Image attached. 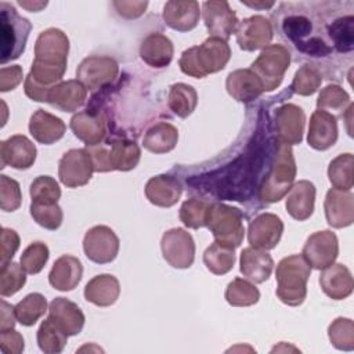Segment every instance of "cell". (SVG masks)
Segmentation results:
<instances>
[{
  "label": "cell",
  "instance_id": "cell-28",
  "mask_svg": "<svg viewBox=\"0 0 354 354\" xmlns=\"http://www.w3.org/2000/svg\"><path fill=\"white\" fill-rule=\"evenodd\" d=\"M65 130L66 126L62 119L44 109H37L30 116L29 133L40 144L50 145L57 142L64 137Z\"/></svg>",
  "mask_w": 354,
  "mask_h": 354
},
{
  "label": "cell",
  "instance_id": "cell-8",
  "mask_svg": "<svg viewBox=\"0 0 354 354\" xmlns=\"http://www.w3.org/2000/svg\"><path fill=\"white\" fill-rule=\"evenodd\" d=\"M290 65V53L282 44H268L261 50L250 69L261 80L264 91L275 90Z\"/></svg>",
  "mask_w": 354,
  "mask_h": 354
},
{
  "label": "cell",
  "instance_id": "cell-15",
  "mask_svg": "<svg viewBox=\"0 0 354 354\" xmlns=\"http://www.w3.org/2000/svg\"><path fill=\"white\" fill-rule=\"evenodd\" d=\"M306 124L304 111L295 104H283L274 113V130L279 142L300 144Z\"/></svg>",
  "mask_w": 354,
  "mask_h": 354
},
{
  "label": "cell",
  "instance_id": "cell-56",
  "mask_svg": "<svg viewBox=\"0 0 354 354\" xmlns=\"http://www.w3.org/2000/svg\"><path fill=\"white\" fill-rule=\"evenodd\" d=\"M115 8L118 10V14L127 18H138L144 14L148 3L147 1H115Z\"/></svg>",
  "mask_w": 354,
  "mask_h": 354
},
{
  "label": "cell",
  "instance_id": "cell-13",
  "mask_svg": "<svg viewBox=\"0 0 354 354\" xmlns=\"http://www.w3.org/2000/svg\"><path fill=\"white\" fill-rule=\"evenodd\" d=\"M339 254V242L330 230L317 231L310 235L303 246L301 256L315 270H324L335 263Z\"/></svg>",
  "mask_w": 354,
  "mask_h": 354
},
{
  "label": "cell",
  "instance_id": "cell-53",
  "mask_svg": "<svg viewBox=\"0 0 354 354\" xmlns=\"http://www.w3.org/2000/svg\"><path fill=\"white\" fill-rule=\"evenodd\" d=\"M0 348L6 354H19L24 351L22 335L12 329L0 330Z\"/></svg>",
  "mask_w": 354,
  "mask_h": 354
},
{
  "label": "cell",
  "instance_id": "cell-2",
  "mask_svg": "<svg viewBox=\"0 0 354 354\" xmlns=\"http://www.w3.org/2000/svg\"><path fill=\"white\" fill-rule=\"evenodd\" d=\"M231 57L228 43L218 37H209L201 46L183 51L178 65L183 73L202 79L225 68Z\"/></svg>",
  "mask_w": 354,
  "mask_h": 354
},
{
  "label": "cell",
  "instance_id": "cell-25",
  "mask_svg": "<svg viewBox=\"0 0 354 354\" xmlns=\"http://www.w3.org/2000/svg\"><path fill=\"white\" fill-rule=\"evenodd\" d=\"M319 285L324 293L333 300H343L353 293L354 282L350 270L340 263L324 268L319 275Z\"/></svg>",
  "mask_w": 354,
  "mask_h": 354
},
{
  "label": "cell",
  "instance_id": "cell-23",
  "mask_svg": "<svg viewBox=\"0 0 354 354\" xmlns=\"http://www.w3.org/2000/svg\"><path fill=\"white\" fill-rule=\"evenodd\" d=\"M165 24L178 32H188L192 30L201 17L199 3L189 0V1H180V0H170L165 4L162 12Z\"/></svg>",
  "mask_w": 354,
  "mask_h": 354
},
{
  "label": "cell",
  "instance_id": "cell-3",
  "mask_svg": "<svg viewBox=\"0 0 354 354\" xmlns=\"http://www.w3.org/2000/svg\"><path fill=\"white\" fill-rule=\"evenodd\" d=\"M311 267L301 254H290L283 257L275 271L277 296L288 306H300L307 296V281Z\"/></svg>",
  "mask_w": 354,
  "mask_h": 354
},
{
  "label": "cell",
  "instance_id": "cell-39",
  "mask_svg": "<svg viewBox=\"0 0 354 354\" xmlns=\"http://www.w3.org/2000/svg\"><path fill=\"white\" fill-rule=\"evenodd\" d=\"M68 335L50 318L44 319L37 329V344L43 353H61L66 344Z\"/></svg>",
  "mask_w": 354,
  "mask_h": 354
},
{
  "label": "cell",
  "instance_id": "cell-35",
  "mask_svg": "<svg viewBox=\"0 0 354 354\" xmlns=\"http://www.w3.org/2000/svg\"><path fill=\"white\" fill-rule=\"evenodd\" d=\"M167 105L170 111L178 118H188L198 105L196 90L185 83L171 84L167 94Z\"/></svg>",
  "mask_w": 354,
  "mask_h": 354
},
{
  "label": "cell",
  "instance_id": "cell-44",
  "mask_svg": "<svg viewBox=\"0 0 354 354\" xmlns=\"http://www.w3.org/2000/svg\"><path fill=\"white\" fill-rule=\"evenodd\" d=\"M321 83H322L321 72L314 65L304 64L296 71L290 88L299 95H311L319 88Z\"/></svg>",
  "mask_w": 354,
  "mask_h": 354
},
{
  "label": "cell",
  "instance_id": "cell-6",
  "mask_svg": "<svg viewBox=\"0 0 354 354\" xmlns=\"http://www.w3.org/2000/svg\"><path fill=\"white\" fill-rule=\"evenodd\" d=\"M32 24L21 17L17 10L6 3H0V37H1V57L4 65L11 59H17L25 50Z\"/></svg>",
  "mask_w": 354,
  "mask_h": 354
},
{
  "label": "cell",
  "instance_id": "cell-9",
  "mask_svg": "<svg viewBox=\"0 0 354 354\" xmlns=\"http://www.w3.org/2000/svg\"><path fill=\"white\" fill-rule=\"evenodd\" d=\"M119 72L118 62L106 55H91L84 58L77 69V80L88 90L97 91L112 83Z\"/></svg>",
  "mask_w": 354,
  "mask_h": 354
},
{
  "label": "cell",
  "instance_id": "cell-31",
  "mask_svg": "<svg viewBox=\"0 0 354 354\" xmlns=\"http://www.w3.org/2000/svg\"><path fill=\"white\" fill-rule=\"evenodd\" d=\"M315 185L308 180H300L292 185L286 196V210L297 221L307 220L314 212Z\"/></svg>",
  "mask_w": 354,
  "mask_h": 354
},
{
  "label": "cell",
  "instance_id": "cell-52",
  "mask_svg": "<svg viewBox=\"0 0 354 354\" xmlns=\"http://www.w3.org/2000/svg\"><path fill=\"white\" fill-rule=\"evenodd\" d=\"M0 243H1V250H0V266H6L8 264L14 254L17 253L18 248H19V235L17 234V231L11 230V228H1V234H0Z\"/></svg>",
  "mask_w": 354,
  "mask_h": 354
},
{
  "label": "cell",
  "instance_id": "cell-38",
  "mask_svg": "<svg viewBox=\"0 0 354 354\" xmlns=\"http://www.w3.org/2000/svg\"><path fill=\"white\" fill-rule=\"evenodd\" d=\"M17 321L24 326L35 325L47 311V300L41 293H30L14 306Z\"/></svg>",
  "mask_w": 354,
  "mask_h": 354
},
{
  "label": "cell",
  "instance_id": "cell-20",
  "mask_svg": "<svg viewBox=\"0 0 354 354\" xmlns=\"http://www.w3.org/2000/svg\"><path fill=\"white\" fill-rule=\"evenodd\" d=\"M71 129L87 147H94L101 144L106 136V120L102 113L87 109L72 116Z\"/></svg>",
  "mask_w": 354,
  "mask_h": 354
},
{
  "label": "cell",
  "instance_id": "cell-49",
  "mask_svg": "<svg viewBox=\"0 0 354 354\" xmlns=\"http://www.w3.org/2000/svg\"><path fill=\"white\" fill-rule=\"evenodd\" d=\"M26 282L25 270L21 264L10 261L1 267L0 272V295L3 297L12 296L17 293Z\"/></svg>",
  "mask_w": 354,
  "mask_h": 354
},
{
  "label": "cell",
  "instance_id": "cell-37",
  "mask_svg": "<svg viewBox=\"0 0 354 354\" xmlns=\"http://www.w3.org/2000/svg\"><path fill=\"white\" fill-rule=\"evenodd\" d=\"M354 158L353 153H340L328 167V178L333 188L350 191L354 184Z\"/></svg>",
  "mask_w": 354,
  "mask_h": 354
},
{
  "label": "cell",
  "instance_id": "cell-40",
  "mask_svg": "<svg viewBox=\"0 0 354 354\" xmlns=\"http://www.w3.org/2000/svg\"><path fill=\"white\" fill-rule=\"evenodd\" d=\"M260 299V292L254 283L243 279L235 278L227 285L225 300L234 307H248L256 304Z\"/></svg>",
  "mask_w": 354,
  "mask_h": 354
},
{
  "label": "cell",
  "instance_id": "cell-47",
  "mask_svg": "<svg viewBox=\"0 0 354 354\" xmlns=\"http://www.w3.org/2000/svg\"><path fill=\"white\" fill-rule=\"evenodd\" d=\"M32 202L37 203H58L61 188L58 183L50 176H39L30 184Z\"/></svg>",
  "mask_w": 354,
  "mask_h": 354
},
{
  "label": "cell",
  "instance_id": "cell-22",
  "mask_svg": "<svg viewBox=\"0 0 354 354\" xmlns=\"http://www.w3.org/2000/svg\"><path fill=\"white\" fill-rule=\"evenodd\" d=\"M48 318L68 336L79 335L84 326V314L80 307L65 297H55L48 306Z\"/></svg>",
  "mask_w": 354,
  "mask_h": 354
},
{
  "label": "cell",
  "instance_id": "cell-27",
  "mask_svg": "<svg viewBox=\"0 0 354 354\" xmlns=\"http://www.w3.org/2000/svg\"><path fill=\"white\" fill-rule=\"evenodd\" d=\"M183 194L180 181L171 176L160 174L148 180L145 184L147 199L159 207H171L178 202Z\"/></svg>",
  "mask_w": 354,
  "mask_h": 354
},
{
  "label": "cell",
  "instance_id": "cell-18",
  "mask_svg": "<svg viewBox=\"0 0 354 354\" xmlns=\"http://www.w3.org/2000/svg\"><path fill=\"white\" fill-rule=\"evenodd\" d=\"M36 153L35 144L22 134L11 136L0 144L1 167L11 166L18 170L29 169L36 160Z\"/></svg>",
  "mask_w": 354,
  "mask_h": 354
},
{
  "label": "cell",
  "instance_id": "cell-45",
  "mask_svg": "<svg viewBox=\"0 0 354 354\" xmlns=\"http://www.w3.org/2000/svg\"><path fill=\"white\" fill-rule=\"evenodd\" d=\"M328 336L333 347L343 351L354 350V324L350 318L339 317L328 328Z\"/></svg>",
  "mask_w": 354,
  "mask_h": 354
},
{
  "label": "cell",
  "instance_id": "cell-29",
  "mask_svg": "<svg viewBox=\"0 0 354 354\" xmlns=\"http://www.w3.org/2000/svg\"><path fill=\"white\" fill-rule=\"evenodd\" d=\"M83 275L82 261L71 254L58 257L48 274L50 285L57 290H72L75 289Z\"/></svg>",
  "mask_w": 354,
  "mask_h": 354
},
{
  "label": "cell",
  "instance_id": "cell-48",
  "mask_svg": "<svg viewBox=\"0 0 354 354\" xmlns=\"http://www.w3.org/2000/svg\"><path fill=\"white\" fill-rule=\"evenodd\" d=\"M50 252L44 242L36 241L32 242L21 254L19 264L25 270L26 274H37L43 270L48 260Z\"/></svg>",
  "mask_w": 354,
  "mask_h": 354
},
{
  "label": "cell",
  "instance_id": "cell-34",
  "mask_svg": "<svg viewBox=\"0 0 354 354\" xmlns=\"http://www.w3.org/2000/svg\"><path fill=\"white\" fill-rule=\"evenodd\" d=\"M178 141V130L167 122H159L151 126L142 140V145L152 153L170 152Z\"/></svg>",
  "mask_w": 354,
  "mask_h": 354
},
{
  "label": "cell",
  "instance_id": "cell-21",
  "mask_svg": "<svg viewBox=\"0 0 354 354\" xmlns=\"http://www.w3.org/2000/svg\"><path fill=\"white\" fill-rule=\"evenodd\" d=\"M337 140V120L336 116L317 109L310 118V126L307 133V142L317 151H325L330 148Z\"/></svg>",
  "mask_w": 354,
  "mask_h": 354
},
{
  "label": "cell",
  "instance_id": "cell-10",
  "mask_svg": "<svg viewBox=\"0 0 354 354\" xmlns=\"http://www.w3.org/2000/svg\"><path fill=\"white\" fill-rule=\"evenodd\" d=\"M163 259L174 268H189L195 260V242L184 228L166 231L160 241Z\"/></svg>",
  "mask_w": 354,
  "mask_h": 354
},
{
  "label": "cell",
  "instance_id": "cell-42",
  "mask_svg": "<svg viewBox=\"0 0 354 354\" xmlns=\"http://www.w3.org/2000/svg\"><path fill=\"white\" fill-rule=\"evenodd\" d=\"M350 104L348 93L337 84H328L321 90L317 98V108L329 113H343Z\"/></svg>",
  "mask_w": 354,
  "mask_h": 354
},
{
  "label": "cell",
  "instance_id": "cell-11",
  "mask_svg": "<svg viewBox=\"0 0 354 354\" xmlns=\"http://www.w3.org/2000/svg\"><path fill=\"white\" fill-rule=\"evenodd\" d=\"M93 171V160L86 148L69 149L59 159L58 177L65 187L77 188L86 185Z\"/></svg>",
  "mask_w": 354,
  "mask_h": 354
},
{
  "label": "cell",
  "instance_id": "cell-46",
  "mask_svg": "<svg viewBox=\"0 0 354 354\" xmlns=\"http://www.w3.org/2000/svg\"><path fill=\"white\" fill-rule=\"evenodd\" d=\"M30 216L43 228L54 231L59 228L64 220L62 209L58 203H30Z\"/></svg>",
  "mask_w": 354,
  "mask_h": 354
},
{
  "label": "cell",
  "instance_id": "cell-50",
  "mask_svg": "<svg viewBox=\"0 0 354 354\" xmlns=\"http://www.w3.org/2000/svg\"><path fill=\"white\" fill-rule=\"evenodd\" d=\"M282 30L285 36L297 46L304 41L306 37L313 32L311 21L304 15H290L283 19Z\"/></svg>",
  "mask_w": 354,
  "mask_h": 354
},
{
  "label": "cell",
  "instance_id": "cell-26",
  "mask_svg": "<svg viewBox=\"0 0 354 354\" xmlns=\"http://www.w3.org/2000/svg\"><path fill=\"white\" fill-rule=\"evenodd\" d=\"M87 98V88L76 79L57 83L47 95V102L62 112H73Z\"/></svg>",
  "mask_w": 354,
  "mask_h": 354
},
{
  "label": "cell",
  "instance_id": "cell-7",
  "mask_svg": "<svg viewBox=\"0 0 354 354\" xmlns=\"http://www.w3.org/2000/svg\"><path fill=\"white\" fill-rule=\"evenodd\" d=\"M206 227L216 241L232 248H238L245 236L242 212L225 203H210Z\"/></svg>",
  "mask_w": 354,
  "mask_h": 354
},
{
  "label": "cell",
  "instance_id": "cell-17",
  "mask_svg": "<svg viewBox=\"0 0 354 354\" xmlns=\"http://www.w3.org/2000/svg\"><path fill=\"white\" fill-rule=\"evenodd\" d=\"M283 232L282 220L272 213H261L254 217L249 224L248 241L250 246L270 250L274 249L281 241Z\"/></svg>",
  "mask_w": 354,
  "mask_h": 354
},
{
  "label": "cell",
  "instance_id": "cell-19",
  "mask_svg": "<svg viewBox=\"0 0 354 354\" xmlns=\"http://www.w3.org/2000/svg\"><path fill=\"white\" fill-rule=\"evenodd\" d=\"M325 217L330 227L344 228L354 221V195L351 191L330 188L325 196Z\"/></svg>",
  "mask_w": 354,
  "mask_h": 354
},
{
  "label": "cell",
  "instance_id": "cell-16",
  "mask_svg": "<svg viewBox=\"0 0 354 354\" xmlns=\"http://www.w3.org/2000/svg\"><path fill=\"white\" fill-rule=\"evenodd\" d=\"M235 36L239 47L245 51L264 48L272 39V25L264 15H252L238 22Z\"/></svg>",
  "mask_w": 354,
  "mask_h": 354
},
{
  "label": "cell",
  "instance_id": "cell-41",
  "mask_svg": "<svg viewBox=\"0 0 354 354\" xmlns=\"http://www.w3.org/2000/svg\"><path fill=\"white\" fill-rule=\"evenodd\" d=\"M329 37L340 53H350L354 48V17H340L328 26Z\"/></svg>",
  "mask_w": 354,
  "mask_h": 354
},
{
  "label": "cell",
  "instance_id": "cell-54",
  "mask_svg": "<svg viewBox=\"0 0 354 354\" xmlns=\"http://www.w3.org/2000/svg\"><path fill=\"white\" fill-rule=\"evenodd\" d=\"M22 68L19 65L3 66L0 69V91L14 90L22 82Z\"/></svg>",
  "mask_w": 354,
  "mask_h": 354
},
{
  "label": "cell",
  "instance_id": "cell-24",
  "mask_svg": "<svg viewBox=\"0 0 354 354\" xmlns=\"http://www.w3.org/2000/svg\"><path fill=\"white\" fill-rule=\"evenodd\" d=\"M225 88L228 94L239 102H250L264 93L261 80L250 68L231 72L227 76Z\"/></svg>",
  "mask_w": 354,
  "mask_h": 354
},
{
  "label": "cell",
  "instance_id": "cell-5",
  "mask_svg": "<svg viewBox=\"0 0 354 354\" xmlns=\"http://www.w3.org/2000/svg\"><path fill=\"white\" fill-rule=\"evenodd\" d=\"M91 156L94 171H129L133 170L141 158V149L134 141L116 140L111 144H98L86 148Z\"/></svg>",
  "mask_w": 354,
  "mask_h": 354
},
{
  "label": "cell",
  "instance_id": "cell-14",
  "mask_svg": "<svg viewBox=\"0 0 354 354\" xmlns=\"http://www.w3.org/2000/svg\"><path fill=\"white\" fill-rule=\"evenodd\" d=\"M202 17L212 37L228 40L238 26L235 11L230 7L228 1L210 0L202 4Z\"/></svg>",
  "mask_w": 354,
  "mask_h": 354
},
{
  "label": "cell",
  "instance_id": "cell-1",
  "mask_svg": "<svg viewBox=\"0 0 354 354\" xmlns=\"http://www.w3.org/2000/svg\"><path fill=\"white\" fill-rule=\"evenodd\" d=\"M69 53V39L58 28L43 30L36 39L35 58L24 90L33 101L47 102L50 90L61 82L65 75Z\"/></svg>",
  "mask_w": 354,
  "mask_h": 354
},
{
  "label": "cell",
  "instance_id": "cell-55",
  "mask_svg": "<svg viewBox=\"0 0 354 354\" xmlns=\"http://www.w3.org/2000/svg\"><path fill=\"white\" fill-rule=\"evenodd\" d=\"M301 53H306L308 55H314V57H324L330 54L332 48L329 46H326V43L319 39V37H310L301 43H299L296 46Z\"/></svg>",
  "mask_w": 354,
  "mask_h": 354
},
{
  "label": "cell",
  "instance_id": "cell-36",
  "mask_svg": "<svg viewBox=\"0 0 354 354\" xmlns=\"http://www.w3.org/2000/svg\"><path fill=\"white\" fill-rule=\"evenodd\" d=\"M206 268L214 275H224L235 264V248L214 241L203 253Z\"/></svg>",
  "mask_w": 354,
  "mask_h": 354
},
{
  "label": "cell",
  "instance_id": "cell-30",
  "mask_svg": "<svg viewBox=\"0 0 354 354\" xmlns=\"http://www.w3.org/2000/svg\"><path fill=\"white\" fill-rule=\"evenodd\" d=\"M174 48L171 40L159 32L148 35L140 44L141 59L152 68H166L173 59Z\"/></svg>",
  "mask_w": 354,
  "mask_h": 354
},
{
  "label": "cell",
  "instance_id": "cell-4",
  "mask_svg": "<svg viewBox=\"0 0 354 354\" xmlns=\"http://www.w3.org/2000/svg\"><path fill=\"white\" fill-rule=\"evenodd\" d=\"M296 177V162L290 145L279 142L268 174L260 187V199L267 203L279 202L292 188Z\"/></svg>",
  "mask_w": 354,
  "mask_h": 354
},
{
  "label": "cell",
  "instance_id": "cell-33",
  "mask_svg": "<svg viewBox=\"0 0 354 354\" xmlns=\"http://www.w3.org/2000/svg\"><path fill=\"white\" fill-rule=\"evenodd\" d=\"M120 295V283L116 277L111 274H100L91 278L84 288V297L87 301L98 306H112Z\"/></svg>",
  "mask_w": 354,
  "mask_h": 354
},
{
  "label": "cell",
  "instance_id": "cell-43",
  "mask_svg": "<svg viewBox=\"0 0 354 354\" xmlns=\"http://www.w3.org/2000/svg\"><path fill=\"white\" fill-rule=\"evenodd\" d=\"M210 202L199 198H191L185 201L180 207V220L188 228L206 227Z\"/></svg>",
  "mask_w": 354,
  "mask_h": 354
},
{
  "label": "cell",
  "instance_id": "cell-32",
  "mask_svg": "<svg viewBox=\"0 0 354 354\" xmlns=\"http://www.w3.org/2000/svg\"><path fill=\"white\" fill-rule=\"evenodd\" d=\"M239 270L249 281L254 283H261L267 281L274 268L272 257L261 249L249 246L245 248L241 253Z\"/></svg>",
  "mask_w": 354,
  "mask_h": 354
},
{
  "label": "cell",
  "instance_id": "cell-12",
  "mask_svg": "<svg viewBox=\"0 0 354 354\" xmlns=\"http://www.w3.org/2000/svg\"><path fill=\"white\" fill-rule=\"evenodd\" d=\"M119 238L106 225H94L83 238V250L88 260L97 264H106L119 253Z\"/></svg>",
  "mask_w": 354,
  "mask_h": 354
},
{
  "label": "cell",
  "instance_id": "cell-58",
  "mask_svg": "<svg viewBox=\"0 0 354 354\" xmlns=\"http://www.w3.org/2000/svg\"><path fill=\"white\" fill-rule=\"evenodd\" d=\"M19 6H22V7H25V8H28V10H30V11H39L40 8H43V7H46L47 6V3L44 1V3H33V4H30V3H25V1H19Z\"/></svg>",
  "mask_w": 354,
  "mask_h": 354
},
{
  "label": "cell",
  "instance_id": "cell-57",
  "mask_svg": "<svg viewBox=\"0 0 354 354\" xmlns=\"http://www.w3.org/2000/svg\"><path fill=\"white\" fill-rule=\"evenodd\" d=\"M17 317L15 310L6 300H1V311H0V330L12 329L15 325Z\"/></svg>",
  "mask_w": 354,
  "mask_h": 354
},
{
  "label": "cell",
  "instance_id": "cell-51",
  "mask_svg": "<svg viewBox=\"0 0 354 354\" xmlns=\"http://www.w3.org/2000/svg\"><path fill=\"white\" fill-rule=\"evenodd\" d=\"M22 195L19 184L6 174L0 176V207L4 212H14L21 206Z\"/></svg>",
  "mask_w": 354,
  "mask_h": 354
}]
</instances>
